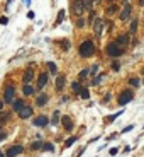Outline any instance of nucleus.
<instances>
[{
    "label": "nucleus",
    "instance_id": "f257e3e1",
    "mask_svg": "<svg viewBox=\"0 0 144 157\" xmlns=\"http://www.w3.org/2000/svg\"><path fill=\"white\" fill-rule=\"evenodd\" d=\"M78 51H80V55H81L83 58H88V57H92V55L95 53V44H93V41H90V39L83 41V43L80 44Z\"/></svg>",
    "mask_w": 144,
    "mask_h": 157
},
{
    "label": "nucleus",
    "instance_id": "f03ea898",
    "mask_svg": "<svg viewBox=\"0 0 144 157\" xmlns=\"http://www.w3.org/2000/svg\"><path fill=\"white\" fill-rule=\"evenodd\" d=\"M107 53L110 57H120L124 53V48L119 43H108L107 44Z\"/></svg>",
    "mask_w": 144,
    "mask_h": 157
},
{
    "label": "nucleus",
    "instance_id": "7ed1b4c3",
    "mask_svg": "<svg viewBox=\"0 0 144 157\" xmlns=\"http://www.w3.org/2000/svg\"><path fill=\"white\" fill-rule=\"evenodd\" d=\"M71 9H73V14H75V16H81V14L87 10L83 0H75V2L71 3Z\"/></svg>",
    "mask_w": 144,
    "mask_h": 157
},
{
    "label": "nucleus",
    "instance_id": "20e7f679",
    "mask_svg": "<svg viewBox=\"0 0 144 157\" xmlns=\"http://www.w3.org/2000/svg\"><path fill=\"white\" fill-rule=\"evenodd\" d=\"M132 99H134V92H132V91H124V92H120V96H119V104L124 106L127 102H131Z\"/></svg>",
    "mask_w": 144,
    "mask_h": 157
},
{
    "label": "nucleus",
    "instance_id": "39448f33",
    "mask_svg": "<svg viewBox=\"0 0 144 157\" xmlns=\"http://www.w3.org/2000/svg\"><path fill=\"white\" fill-rule=\"evenodd\" d=\"M14 94H15V89H14L12 85H9V87L5 89V92H3V102L10 104V102L14 101Z\"/></svg>",
    "mask_w": 144,
    "mask_h": 157
},
{
    "label": "nucleus",
    "instance_id": "423d86ee",
    "mask_svg": "<svg viewBox=\"0 0 144 157\" xmlns=\"http://www.w3.org/2000/svg\"><path fill=\"white\" fill-rule=\"evenodd\" d=\"M22 145H12L9 150H7V157H15V156H19V154H22Z\"/></svg>",
    "mask_w": 144,
    "mask_h": 157
},
{
    "label": "nucleus",
    "instance_id": "0eeeda50",
    "mask_svg": "<svg viewBox=\"0 0 144 157\" xmlns=\"http://www.w3.org/2000/svg\"><path fill=\"white\" fill-rule=\"evenodd\" d=\"M19 116L22 118V119H27V118H31V116H32V108L26 104V106H24V108L19 111Z\"/></svg>",
    "mask_w": 144,
    "mask_h": 157
},
{
    "label": "nucleus",
    "instance_id": "6e6552de",
    "mask_svg": "<svg viewBox=\"0 0 144 157\" xmlns=\"http://www.w3.org/2000/svg\"><path fill=\"white\" fill-rule=\"evenodd\" d=\"M102 27H104V20L102 19H97L93 22V31H95V36H97V38L102 36Z\"/></svg>",
    "mask_w": 144,
    "mask_h": 157
},
{
    "label": "nucleus",
    "instance_id": "1a4fd4ad",
    "mask_svg": "<svg viewBox=\"0 0 144 157\" xmlns=\"http://www.w3.org/2000/svg\"><path fill=\"white\" fill-rule=\"evenodd\" d=\"M48 121H49V119H48V116L41 115V116H36V118H34V121H32V123H34V126H46V125H48Z\"/></svg>",
    "mask_w": 144,
    "mask_h": 157
},
{
    "label": "nucleus",
    "instance_id": "9d476101",
    "mask_svg": "<svg viewBox=\"0 0 144 157\" xmlns=\"http://www.w3.org/2000/svg\"><path fill=\"white\" fill-rule=\"evenodd\" d=\"M32 78H34V70H32V68H27V70L24 72V75H22V82H24V85L29 84Z\"/></svg>",
    "mask_w": 144,
    "mask_h": 157
},
{
    "label": "nucleus",
    "instance_id": "9b49d317",
    "mask_svg": "<svg viewBox=\"0 0 144 157\" xmlns=\"http://www.w3.org/2000/svg\"><path fill=\"white\" fill-rule=\"evenodd\" d=\"M48 77H49L48 74H41V75H39V78H37V89H39V91H42L44 85L48 84Z\"/></svg>",
    "mask_w": 144,
    "mask_h": 157
},
{
    "label": "nucleus",
    "instance_id": "f8f14e48",
    "mask_svg": "<svg viewBox=\"0 0 144 157\" xmlns=\"http://www.w3.org/2000/svg\"><path fill=\"white\" fill-rule=\"evenodd\" d=\"M48 94H39L36 98V106H39V108H42V106H46V102H48Z\"/></svg>",
    "mask_w": 144,
    "mask_h": 157
},
{
    "label": "nucleus",
    "instance_id": "ddd939ff",
    "mask_svg": "<svg viewBox=\"0 0 144 157\" xmlns=\"http://www.w3.org/2000/svg\"><path fill=\"white\" fill-rule=\"evenodd\" d=\"M61 123H63V126H65V130H73V121H71V118L70 116H63L61 118Z\"/></svg>",
    "mask_w": 144,
    "mask_h": 157
},
{
    "label": "nucleus",
    "instance_id": "4468645a",
    "mask_svg": "<svg viewBox=\"0 0 144 157\" xmlns=\"http://www.w3.org/2000/svg\"><path fill=\"white\" fill-rule=\"evenodd\" d=\"M131 10H132V7L131 5H124V10L120 12V20H127L129 19V16H131Z\"/></svg>",
    "mask_w": 144,
    "mask_h": 157
},
{
    "label": "nucleus",
    "instance_id": "2eb2a0df",
    "mask_svg": "<svg viewBox=\"0 0 144 157\" xmlns=\"http://www.w3.org/2000/svg\"><path fill=\"white\" fill-rule=\"evenodd\" d=\"M65 84H66L65 75H58V77H56V91H61V89L65 87Z\"/></svg>",
    "mask_w": 144,
    "mask_h": 157
},
{
    "label": "nucleus",
    "instance_id": "dca6fc26",
    "mask_svg": "<svg viewBox=\"0 0 144 157\" xmlns=\"http://www.w3.org/2000/svg\"><path fill=\"white\" fill-rule=\"evenodd\" d=\"M129 38H131L129 34H120V36L117 38V43H119L120 46H127V44H129Z\"/></svg>",
    "mask_w": 144,
    "mask_h": 157
},
{
    "label": "nucleus",
    "instance_id": "f3484780",
    "mask_svg": "<svg viewBox=\"0 0 144 157\" xmlns=\"http://www.w3.org/2000/svg\"><path fill=\"white\" fill-rule=\"evenodd\" d=\"M24 106H26V102H24V101H22V99H17V101H14V111H20V109H22V108H24Z\"/></svg>",
    "mask_w": 144,
    "mask_h": 157
},
{
    "label": "nucleus",
    "instance_id": "a211bd4d",
    "mask_svg": "<svg viewBox=\"0 0 144 157\" xmlns=\"http://www.w3.org/2000/svg\"><path fill=\"white\" fill-rule=\"evenodd\" d=\"M22 91H24V94H26V96H32V94H34V89H32L29 84H26V85L22 87Z\"/></svg>",
    "mask_w": 144,
    "mask_h": 157
},
{
    "label": "nucleus",
    "instance_id": "6ab92c4d",
    "mask_svg": "<svg viewBox=\"0 0 144 157\" xmlns=\"http://www.w3.org/2000/svg\"><path fill=\"white\" fill-rule=\"evenodd\" d=\"M65 19V10H59V14H58V17H56V22H54V26H59L61 22Z\"/></svg>",
    "mask_w": 144,
    "mask_h": 157
},
{
    "label": "nucleus",
    "instance_id": "aec40b11",
    "mask_svg": "<svg viewBox=\"0 0 144 157\" xmlns=\"http://www.w3.org/2000/svg\"><path fill=\"white\" fill-rule=\"evenodd\" d=\"M9 118H10V113H0V125L7 123V121H9Z\"/></svg>",
    "mask_w": 144,
    "mask_h": 157
},
{
    "label": "nucleus",
    "instance_id": "412c9836",
    "mask_svg": "<svg viewBox=\"0 0 144 157\" xmlns=\"http://www.w3.org/2000/svg\"><path fill=\"white\" fill-rule=\"evenodd\" d=\"M71 89H73V91H75V92H76V94H80L83 87L80 85V82H73V84H71Z\"/></svg>",
    "mask_w": 144,
    "mask_h": 157
},
{
    "label": "nucleus",
    "instance_id": "4be33fe9",
    "mask_svg": "<svg viewBox=\"0 0 144 157\" xmlns=\"http://www.w3.org/2000/svg\"><path fill=\"white\" fill-rule=\"evenodd\" d=\"M42 150L53 152V150H54V145H53V143H49V142H46V143H42Z\"/></svg>",
    "mask_w": 144,
    "mask_h": 157
},
{
    "label": "nucleus",
    "instance_id": "5701e85b",
    "mask_svg": "<svg viewBox=\"0 0 144 157\" xmlns=\"http://www.w3.org/2000/svg\"><path fill=\"white\" fill-rule=\"evenodd\" d=\"M105 77V75H104V74H100V75H97V77L93 78V80H92V84H93V85H98V84H100V82H102V78Z\"/></svg>",
    "mask_w": 144,
    "mask_h": 157
},
{
    "label": "nucleus",
    "instance_id": "b1692460",
    "mask_svg": "<svg viewBox=\"0 0 144 157\" xmlns=\"http://www.w3.org/2000/svg\"><path fill=\"white\" fill-rule=\"evenodd\" d=\"M136 31H137V19H134L131 22V34H134Z\"/></svg>",
    "mask_w": 144,
    "mask_h": 157
},
{
    "label": "nucleus",
    "instance_id": "393cba45",
    "mask_svg": "<svg viewBox=\"0 0 144 157\" xmlns=\"http://www.w3.org/2000/svg\"><path fill=\"white\" fill-rule=\"evenodd\" d=\"M117 9H119V7L112 3V5H110V7H108V9H107V14H108V16H112V14H115V12H117Z\"/></svg>",
    "mask_w": 144,
    "mask_h": 157
},
{
    "label": "nucleus",
    "instance_id": "a878e982",
    "mask_svg": "<svg viewBox=\"0 0 144 157\" xmlns=\"http://www.w3.org/2000/svg\"><path fill=\"white\" fill-rule=\"evenodd\" d=\"M80 98H83V99H88V98H90V92H88V89H81V92H80Z\"/></svg>",
    "mask_w": 144,
    "mask_h": 157
},
{
    "label": "nucleus",
    "instance_id": "bb28decb",
    "mask_svg": "<svg viewBox=\"0 0 144 157\" xmlns=\"http://www.w3.org/2000/svg\"><path fill=\"white\" fill-rule=\"evenodd\" d=\"M48 68H49V72H51V74H56V72H58V68H56V65H54L53 61H49V63H48Z\"/></svg>",
    "mask_w": 144,
    "mask_h": 157
},
{
    "label": "nucleus",
    "instance_id": "cd10ccee",
    "mask_svg": "<svg viewBox=\"0 0 144 157\" xmlns=\"http://www.w3.org/2000/svg\"><path fill=\"white\" fill-rule=\"evenodd\" d=\"M31 149H32V150H37V149H42V143H41L39 140H36V142H34V143L31 145Z\"/></svg>",
    "mask_w": 144,
    "mask_h": 157
},
{
    "label": "nucleus",
    "instance_id": "c85d7f7f",
    "mask_svg": "<svg viewBox=\"0 0 144 157\" xmlns=\"http://www.w3.org/2000/svg\"><path fill=\"white\" fill-rule=\"evenodd\" d=\"M76 142V137H71V138H68L66 142H65V147H71L73 143Z\"/></svg>",
    "mask_w": 144,
    "mask_h": 157
},
{
    "label": "nucleus",
    "instance_id": "c756f323",
    "mask_svg": "<svg viewBox=\"0 0 144 157\" xmlns=\"http://www.w3.org/2000/svg\"><path fill=\"white\" fill-rule=\"evenodd\" d=\"M51 123H53V125H58V123H59V113H58V111H54V116H53V119H51Z\"/></svg>",
    "mask_w": 144,
    "mask_h": 157
},
{
    "label": "nucleus",
    "instance_id": "7c9ffc66",
    "mask_svg": "<svg viewBox=\"0 0 144 157\" xmlns=\"http://www.w3.org/2000/svg\"><path fill=\"white\" fill-rule=\"evenodd\" d=\"M88 74H90V72H88V70H81V72H80V75H78V78H80V80H85V78H87V75H88Z\"/></svg>",
    "mask_w": 144,
    "mask_h": 157
},
{
    "label": "nucleus",
    "instance_id": "2f4dec72",
    "mask_svg": "<svg viewBox=\"0 0 144 157\" xmlns=\"http://www.w3.org/2000/svg\"><path fill=\"white\" fill-rule=\"evenodd\" d=\"M83 3H85V9H87V10H92V5H93V0H83Z\"/></svg>",
    "mask_w": 144,
    "mask_h": 157
},
{
    "label": "nucleus",
    "instance_id": "473e14b6",
    "mask_svg": "<svg viewBox=\"0 0 144 157\" xmlns=\"http://www.w3.org/2000/svg\"><path fill=\"white\" fill-rule=\"evenodd\" d=\"M129 84H131L132 87H139V78H131Z\"/></svg>",
    "mask_w": 144,
    "mask_h": 157
},
{
    "label": "nucleus",
    "instance_id": "72a5a7b5",
    "mask_svg": "<svg viewBox=\"0 0 144 157\" xmlns=\"http://www.w3.org/2000/svg\"><path fill=\"white\" fill-rule=\"evenodd\" d=\"M0 24H3V26H5V24H9V19H7L5 16H2V17H0Z\"/></svg>",
    "mask_w": 144,
    "mask_h": 157
},
{
    "label": "nucleus",
    "instance_id": "f704fd0d",
    "mask_svg": "<svg viewBox=\"0 0 144 157\" xmlns=\"http://www.w3.org/2000/svg\"><path fill=\"white\" fill-rule=\"evenodd\" d=\"M76 26H78V27H83V26H85V20H83V19H78V20H76Z\"/></svg>",
    "mask_w": 144,
    "mask_h": 157
},
{
    "label": "nucleus",
    "instance_id": "c9c22d12",
    "mask_svg": "<svg viewBox=\"0 0 144 157\" xmlns=\"http://www.w3.org/2000/svg\"><path fill=\"white\" fill-rule=\"evenodd\" d=\"M61 46H63L65 50H68V48H70V43H68V41H61Z\"/></svg>",
    "mask_w": 144,
    "mask_h": 157
},
{
    "label": "nucleus",
    "instance_id": "e433bc0d",
    "mask_svg": "<svg viewBox=\"0 0 144 157\" xmlns=\"http://www.w3.org/2000/svg\"><path fill=\"white\" fill-rule=\"evenodd\" d=\"M112 68H114V70H119V68H120V65H119V61H114V65H112Z\"/></svg>",
    "mask_w": 144,
    "mask_h": 157
},
{
    "label": "nucleus",
    "instance_id": "4c0bfd02",
    "mask_svg": "<svg viewBox=\"0 0 144 157\" xmlns=\"http://www.w3.org/2000/svg\"><path fill=\"white\" fill-rule=\"evenodd\" d=\"M132 128H134V126H132V125H129V126H126V128H124V130H122V132H124V133H127V132H131V130H132Z\"/></svg>",
    "mask_w": 144,
    "mask_h": 157
},
{
    "label": "nucleus",
    "instance_id": "58836bf2",
    "mask_svg": "<svg viewBox=\"0 0 144 157\" xmlns=\"http://www.w3.org/2000/svg\"><path fill=\"white\" fill-rule=\"evenodd\" d=\"M119 115H120V113H115V115H112V116H108V121H114V119H115V118L119 116Z\"/></svg>",
    "mask_w": 144,
    "mask_h": 157
},
{
    "label": "nucleus",
    "instance_id": "ea45409f",
    "mask_svg": "<svg viewBox=\"0 0 144 157\" xmlns=\"http://www.w3.org/2000/svg\"><path fill=\"white\" fill-rule=\"evenodd\" d=\"M97 70H98V65H93V67H92V70H90V74H95Z\"/></svg>",
    "mask_w": 144,
    "mask_h": 157
},
{
    "label": "nucleus",
    "instance_id": "a19ab883",
    "mask_svg": "<svg viewBox=\"0 0 144 157\" xmlns=\"http://www.w3.org/2000/svg\"><path fill=\"white\" fill-rule=\"evenodd\" d=\"M27 17H29V19H34V12H32V10H31V12H27Z\"/></svg>",
    "mask_w": 144,
    "mask_h": 157
},
{
    "label": "nucleus",
    "instance_id": "79ce46f5",
    "mask_svg": "<svg viewBox=\"0 0 144 157\" xmlns=\"http://www.w3.org/2000/svg\"><path fill=\"white\" fill-rule=\"evenodd\" d=\"M117 154V149H110V156H115Z\"/></svg>",
    "mask_w": 144,
    "mask_h": 157
},
{
    "label": "nucleus",
    "instance_id": "37998d69",
    "mask_svg": "<svg viewBox=\"0 0 144 157\" xmlns=\"http://www.w3.org/2000/svg\"><path fill=\"white\" fill-rule=\"evenodd\" d=\"M5 137H7V133H0V142H2V140H5Z\"/></svg>",
    "mask_w": 144,
    "mask_h": 157
},
{
    "label": "nucleus",
    "instance_id": "c03bdc74",
    "mask_svg": "<svg viewBox=\"0 0 144 157\" xmlns=\"http://www.w3.org/2000/svg\"><path fill=\"white\" fill-rule=\"evenodd\" d=\"M24 3H26V5H31V0H24Z\"/></svg>",
    "mask_w": 144,
    "mask_h": 157
},
{
    "label": "nucleus",
    "instance_id": "a18cd8bd",
    "mask_svg": "<svg viewBox=\"0 0 144 157\" xmlns=\"http://www.w3.org/2000/svg\"><path fill=\"white\" fill-rule=\"evenodd\" d=\"M139 3H141V5H144V0H139Z\"/></svg>",
    "mask_w": 144,
    "mask_h": 157
},
{
    "label": "nucleus",
    "instance_id": "49530a36",
    "mask_svg": "<svg viewBox=\"0 0 144 157\" xmlns=\"http://www.w3.org/2000/svg\"><path fill=\"white\" fill-rule=\"evenodd\" d=\"M0 157H3V154H2V152H0Z\"/></svg>",
    "mask_w": 144,
    "mask_h": 157
},
{
    "label": "nucleus",
    "instance_id": "de8ad7c7",
    "mask_svg": "<svg viewBox=\"0 0 144 157\" xmlns=\"http://www.w3.org/2000/svg\"><path fill=\"white\" fill-rule=\"evenodd\" d=\"M2 106H3V104H2V102H0V108H2Z\"/></svg>",
    "mask_w": 144,
    "mask_h": 157
},
{
    "label": "nucleus",
    "instance_id": "09e8293b",
    "mask_svg": "<svg viewBox=\"0 0 144 157\" xmlns=\"http://www.w3.org/2000/svg\"><path fill=\"white\" fill-rule=\"evenodd\" d=\"M108 2H112V0H108Z\"/></svg>",
    "mask_w": 144,
    "mask_h": 157
},
{
    "label": "nucleus",
    "instance_id": "8fccbe9b",
    "mask_svg": "<svg viewBox=\"0 0 144 157\" xmlns=\"http://www.w3.org/2000/svg\"><path fill=\"white\" fill-rule=\"evenodd\" d=\"M0 128H2V125H0Z\"/></svg>",
    "mask_w": 144,
    "mask_h": 157
},
{
    "label": "nucleus",
    "instance_id": "3c124183",
    "mask_svg": "<svg viewBox=\"0 0 144 157\" xmlns=\"http://www.w3.org/2000/svg\"><path fill=\"white\" fill-rule=\"evenodd\" d=\"M124 2H127V0H124Z\"/></svg>",
    "mask_w": 144,
    "mask_h": 157
}]
</instances>
